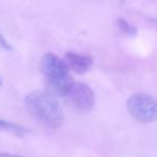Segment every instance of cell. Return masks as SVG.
Wrapping results in <instances>:
<instances>
[{"label":"cell","instance_id":"7a4b0ae2","mask_svg":"<svg viewBox=\"0 0 157 157\" xmlns=\"http://www.w3.org/2000/svg\"><path fill=\"white\" fill-rule=\"evenodd\" d=\"M40 69L45 78L48 93L52 96H66L73 84L70 70L65 60L54 54L43 55Z\"/></svg>","mask_w":157,"mask_h":157},{"label":"cell","instance_id":"3957f363","mask_svg":"<svg viewBox=\"0 0 157 157\" xmlns=\"http://www.w3.org/2000/svg\"><path fill=\"white\" fill-rule=\"evenodd\" d=\"M127 110L137 122L148 124L157 121V100L148 94H135L127 100Z\"/></svg>","mask_w":157,"mask_h":157},{"label":"cell","instance_id":"30bf717a","mask_svg":"<svg viewBox=\"0 0 157 157\" xmlns=\"http://www.w3.org/2000/svg\"><path fill=\"white\" fill-rule=\"evenodd\" d=\"M1 84H2V81H1V78H0V86H1Z\"/></svg>","mask_w":157,"mask_h":157},{"label":"cell","instance_id":"ba28073f","mask_svg":"<svg viewBox=\"0 0 157 157\" xmlns=\"http://www.w3.org/2000/svg\"><path fill=\"white\" fill-rule=\"evenodd\" d=\"M0 46H1L2 48H5V50H7V51L13 50V48H12V45L10 44V42L6 39V37L3 36V33H1V31H0Z\"/></svg>","mask_w":157,"mask_h":157},{"label":"cell","instance_id":"6da1fadb","mask_svg":"<svg viewBox=\"0 0 157 157\" xmlns=\"http://www.w3.org/2000/svg\"><path fill=\"white\" fill-rule=\"evenodd\" d=\"M24 102L27 111L45 126L58 128L63 125L65 114L61 105L48 93L33 92L25 97Z\"/></svg>","mask_w":157,"mask_h":157},{"label":"cell","instance_id":"5b68a950","mask_svg":"<svg viewBox=\"0 0 157 157\" xmlns=\"http://www.w3.org/2000/svg\"><path fill=\"white\" fill-rule=\"evenodd\" d=\"M65 63L69 70L76 74H84L92 69L94 60L90 55L78 54L74 52H69L65 56Z\"/></svg>","mask_w":157,"mask_h":157},{"label":"cell","instance_id":"52a82bcc","mask_svg":"<svg viewBox=\"0 0 157 157\" xmlns=\"http://www.w3.org/2000/svg\"><path fill=\"white\" fill-rule=\"evenodd\" d=\"M117 26L120 28V30L126 36H128V37H136L138 35L137 27L131 25L128 21L123 17H120L117 20Z\"/></svg>","mask_w":157,"mask_h":157},{"label":"cell","instance_id":"9c48e42d","mask_svg":"<svg viewBox=\"0 0 157 157\" xmlns=\"http://www.w3.org/2000/svg\"><path fill=\"white\" fill-rule=\"evenodd\" d=\"M0 157H22V156H18V155H14V154H9V153H0Z\"/></svg>","mask_w":157,"mask_h":157},{"label":"cell","instance_id":"8992f818","mask_svg":"<svg viewBox=\"0 0 157 157\" xmlns=\"http://www.w3.org/2000/svg\"><path fill=\"white\" fill-rule=\"evenodd\" d=\"M0 130L13 133V135L18 136V137H23V136L26 135L27 131H28L23 126L14 124V123H11V122H9V121L2 120V118H0Z\"/></svg>","mask_w":157,"mask_h":157},{"label":"cell","instance_id":"277c9868","mask_svg":"<svg viewBox=\"0 0 157 157\" xmlns=\"http://www.w3.org/2000/svg\"><path fill=\"white\" fill-rule=\"evenodd\" d=\"M66 97L78 111L83 113L92 111L96 102L94 90L87 84L80 82H73Z\"/></svg>","mask_w":157,"mask_h":157}]
</instances>
